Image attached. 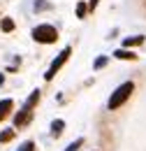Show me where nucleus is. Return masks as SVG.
Returning <instances> with one entry per match:
<instances>
[{
  "instance_id": "1",
  "label": "nucleus",
  "mask_w": 146,
  "mask_h": 151,
  "mask_svg": "<svg viewBox=\"0 0 146 151\" xmlns=\"http://www.w3.org/2000/svg\"><path fill=\"white\" fill-rule=\"evenodd\" d=\"M39 100H42V91L39 88H35L33 93L28 95V100L23 102V107L19 109L16 114H14V128H26L30 121H33V114H35V107L39 105Z\"/></svg>"
},
{
  "instance_id": "2",
  "label": "nucleus",
  "mask_w": 146,
  "mask_h": 151,
  "mask_svg": "<svg viewBox=\"0 0 146 151\" xmlns=\"http://www.w3.org/2000/svg\"><path fill=\"white\" fill-rule=\"evenodd\" d=\"M132 93H135V84H132V81H123L121 86H116V88H114V93L109 95V100H107L109 112L121 109V107L130 100V95H132Z\"/></svg>"
},
{
  "instance_id": "3",
  "label": "nucleus",
  "mask_w": 146,
  "mask_h": 151,
  "mask_svg": "<svg viewBox=\"0 0 146 151\" xmlns=\"http://www.w3.org/2000/svg\"><path fill=\"white\" fill-rule=\"evenodd\" d=\"M30 37L37 44H56L58 42V28L51 26V23H39L30 30Z\"/></svg>"
},
{
  "instance_id": "4",
  "label": "nucleus",
  "mask_w": 146,
  "mask_h": 151,
  "mask_svg": "<svg viewBox=\"0 0 146 151\" xmlns=\"http://www.w3.org/2000/svg\"><path fill=\"white\" fill-rule=\"evenodd\" d=\"M70 56H72V47H65V49H63V51H60V54L54 58V63L49 65V70L44 72V81H54L56 72H58V70H60V68H63V65L70 60Z\"/></svg>"
},
{
  "instance_id": "5",
  "label": "nucleus",
  "mask_w": 146,
  "mask_h": 151,
  "mask_svg": "<svg viewBox=\"0 0 146 151\" xmlns=\"http://www.w3.org/2000/svg\"><path fill=\"white\" fill-rule=\"evenodd\" d=\"M111 56L118 58V60H139V56H137L132 49H125V47H123V49H116Z\"/></svg>"
},
{
  "instance_id": "6",
  "label": "nucleus",
  "mask_w": 146,
  "mask_h": 151,
  "mask_svg": "<svg viewBox=\"0 0 146 151\" xmlns=\"http://www.w3.org/2000/svg\"><path fill=\"white\" fill-rule=\"evenodd\" d=\"M14 109V100L12 98H5V100H0V121H5L9 114Z\"/></svg>"
},
{
  "instance_id": "7",
  "label": "nucleus",
  "mask_w": 146,
  "mask_h": 151,
  "mask_svg": "<svg viewBox=\"0 0 146 151\" xmlns=\"http://www.w3.org/2000/svg\"><path fill=\"white\" fill-rule=\"evenodd\" d=\"M146 40H144V35H132V37H125L123 40V47L125 49H132V47H142Z\"/></svg>"
},
{
  "instance_id": "8",
  "label": "nucleus",
  "mask_w": 146,
  "mask_h": 151,
  "mask_svg": "<svg viewBox=\"0 0 146 151\" xmlns=\"http://www.w3.org/2000/svg\"><path fill=\"white\" fill-rule=\"evenodd\" d=\"M63 130H65V121L63 119H54L51 121V137H60Z\"/></svg>"
},
{
  "instance_id": "9",
  "label": "nucleus",
  "mask_w": 146,
  "mask_h": 151,
  "mask_svg": "<svg viewBox=\"0 0 146 151\" xmlns=\"http://www.w3.org/2000/svg\"><path fill=\"white\" fill-rule=\"evenodd\" d=\"M14 28H16L14 19H9V17H2V19H0V30H2V33H12Z\"/></svg>"
},
{
  "instance_id": "10",
  "label": "nucleus",
  "mask_w": 146,
  "mask_h": 151,
  "mask_svg": "<svg viewBox=\"0 0 146 151\" xmlns=\"http://www.w3.org/2000/svg\"><path fill=\"white\" fill-rule=\"evenodd\" d=\"M16 137V130L14 128H5V130L0 132V144H7V142H12Z\"/></svg>"
},
{
  "instance_id": "11",
  "label": "nucleus",
  "mask_w": 146,
  "mask_h": 151,
  "mask_svg": "<svg viewBox=\"0 0 146 151\" xmlns=\"http://www.w3.org/2000/svg\"><path fill=\"white\" fill-rule=\"evenodd\" d=\"M74 12H77V19H86V14H88V2H77Z\"/></svg>"
},
{
  "instance_id": "12",
  "label": "nucleus",
  "mask_w": 146,
  "mask_h": 151,
  "mask_svg": "<svg viewBox=\"0 0 146 151\" xmlns=\"http://www.w3.org/2000/svg\"><path fill=\"white\" fill-rule=\"evenodd\" d=\"M107 63H109V56H97V58H95V63H93V70H102Z\"/></svg>"
},
{
  "instance_id": "13",
  "label": "nucleus",
  "mask_w": 146,
  "mask_h": 151,
  "mask_svg": "<svg viewBox=\"0 0 146 151\" xmlns=\"http://www.w3.org/2000/svg\"><path fill=\"white\" fill-rule=\"evenodd\" d=\"M84 147V137H79V139H74V142H70L67 147H65V151H79Z\"/></svg>"
},
{
  "instance_id": "14",
  "label": "nucleus",
  "mask_w": 146,
  "mask_h": 151,
  "mask_svg": "<svg viewBox=\"0 0 146 151\" xmlns=\"http://www.w3.org/2000/svg\"><path fill=\"white\" fill-rule=\"evenodd\" d=\"M49 7H51V5H49L47 0H35V5H33L35 12H44V9H49Z\"/></svg>"
},
{
  "instance_id": "15",
  "label": "nucleus",
  "mask_w": 146,
  "mask_h": 151,
  "mask_svg": "<svg viewBox=\"0 0 146 151\" xmlns=\"http://www.w3.org/2000/svg\"><path fill=\"white\" fill-rule=\"evenodd\" d=\"M37 147H35V142L33 139H28V142H23L21 147H19V151H35Z\"/></svg>"
},
{
  "instance_id": "16",
  "label": "nucleus",
  "mask_w": 146,
  "mask_h": 151,
  "mask_svg": "<svg viewBox=\"0 0 146 151\" xmlns=\"http://www.w3.org/2000/svg\"><path fill=\"white\" fill-rule=\"evenodd\" d=\"M97 5H100V0H88V12H95Z\"/></svg>"
},
{
  "instance_id": "17",
  "label": "nucleus",
  "mask_w": 146,
  "mask_h": 151,
  "mask_svg": "<svg viewBox=\"0 0 146 151\" xmlns=\"http://www.w3.org/2000/svg\"><path fill=\"white\" fill-rule=\"evenodd\" d=\"M2 84H5V75L0 72V86H2Z\"/></svg>"
}]
</instances>
